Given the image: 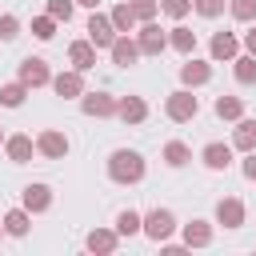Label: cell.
Instances as JSON below:
<instances>
[{
  "mask_svg": "<svg viewBox=\"0 0 256 256\" xmlns=\"http://www.w3.org/2000/svg\"><path fill=\"white\" fill-rule=\"evenodd\" d=\"M108 176L116 184H140L144 180V156L132 152V148H116L108 156Z\"/></svg>",
  "mask_w": 256,
  "mask_h": 256,
  "instance_id": "1",
  "label": "cell"
},
{
  "mask_svg": "<svg viewBox=\"0 0 256 256\" xmlns=\"http://www.w3.org/2000/svg\"><path fill=\"white\" fill-rule=\"evenodd\" d=\"M140 232L148 236V240H156V244H164L172 232H176V216L168 212V208H152L148 216H140Z\"/></svg>",
  "mask_w": 256,
  "mask_h": 256,
  "instance_id": "2",
  "label": "cell"
},
{
  "mask_svg": "<svg viewBox=\"0 0 256 256\" xmlns=\"http://www.w3.org/2000/svg\"><path fill=\"white\" fill-rule=\"evenodd\" d=\"M196 112H200V100L192 96V88H176V92L164 100V116H168V120H176V124L192 120Z\"/></svg>",
  "mask_w": 256,
  "mask_h": 256,
  "instance_id": "3",
  "label": "cell"
},
{
  "mask_svg": "<svg viewBox=\"0 0 256 256\" xmlns=\"http://www.w3.org/2000/svg\"><path fill=\"white\" fill-rule=\"evenodd\" d=\"M20 84H28V88H44V84H52L48 60H40V56H28V60H20Z\"/></svg>",
  "mask_w": 256,
  "mask_h": 256,
  "instance_id": "4",
  "label": "cell"
},
{
  "mask_svg": "<svg viewBox=\"0 0 256 256\" xmlns=\"http://www.w3.org/2000/svg\"><path fill=\"white\" fill-rule=\"evenodd\" d=\"M136 44H140V56H160V52L168 48V36H164V32H160L152 20H144V24H140Z\"/></svg>",
  "mask_w": 256,
  "mask_h": 256,
  "instance_id": "5",
  "label": "cell"
},
{
  "mask_svg": "<svg viewBox=\"0 0 256 256\" xmlns=\"http://www.w3.org/2000/svg\"><path fill=\"white\" fill-rule=\"evenodd\" d=\"M36 152L48 156V160H64V156H68V136L56 132V128H48V132L36 136Z\"/></svg>",
  "mask_w": 256,
  "mask_h": 256,
  "instance_id": "6",
  "label": "cell"
},
{
  "mask_svg": "<svg viewBox=\"0 0 256 256\" xmlns=\"http://www.w3.org/2000/svg\"><path fill=\"white\" fill-rule=\"evenodd\" d=\"M120 32L112 28V20L108 16H100V12H92L88 16V40L96 44V48H112V40H116Z\"/></svg>",
  "mask_w": 256,
  "mask_h": 256,
  "instance_id": "7",
  "label": "cell"
},
{
  "mask_svg": "<svg viewBox=\"0 0 256 256\" xmlns=\"http://www.w3.org/2000/svg\"><path fill=\"white\" fill-rule=\"evenodd\" d=\"M80 108L84 116H116V100L108 92H80Z\"/></svg>",
  "mask_w": 256,
  "mask_h": 256,
  "instance_id": "8",
  "label": "cell"
},
{
  "mask_svg": "<svg viewBox=\"0 0 256 256\" xmlns=\"http://www.w3.org/2000/svg\"><path fill=\"white\" fill-rule=\"evenodd\" d=\"M112 64H120V68H128V64H136L140 60V44L136 40H128V32H120L116 40H112Z\"/></svg>",
  "mask_w": 256,
  "mask_h": 256,
  "instance_id": "9",
  "label": "cell"
},
{
  "mask_svg": "<svg viewBox=\"0 0 256 256\" xmlns=\"http://www.w3.org/2000/svg\"><path fill=\"white\" fill-rule=\"evenodd\" d=\"M68 60H72L76 72L96 68V44H92V40H72V44H68Z\"/></svg>",
  "mask_w": 256,
  "mask_h": 256,
  "instance_id": "10",
  "label": "cell"
},
{
  "mask_svg": "<svg viewBox=\"0 0 256 256\" xmlns=\"http://www.w3.org/2000/svg\"><path fill=\"white\" fill-rule=\"evenodd\" d=\"M208 80H212V64H204V60H184L180 64V84L184 88H200Z\"/></svg>",
  "mask_w": 256,
  "mask_h": 256,
  "instance_id": "11",
  "label": "cell"
},
{
  "mask_svg": "<svg viewBox=\"0 0 256 256\" xmlns=\"http://www.w3.org/2000/svg\"><path fill=\"white\" fill-rule=\"evenodd\" d=\"M116 116H120L124 124H144V120H148V104H144L140 96H120V100H116Z\"/></svg>",
  "mask_w": 256,
  "mask_h": 256,
  "instance_id": "12",
  "label": "cell"
},
{
  "mask_svg": "<svg viewBox=\"0 0 256 256\" xmlns=\"http://www.w3.org/2000/svg\"><path fill=\"white\" fill-rule=\"evenodd\" d=\"M32 136H24V132H16V136H4V152H8V160L12 164H28L32 160Z\"/></svg>",
  "mask_w": 256,
  "mask_h": 256,
  "instance_id": "13",
  "label": "cell"
},
{
  "mask_svg": "<svg viewBox=\"0 0 256 256\" xmlns=\"http://www.w3.org/2000/svg\"><path fill=\"white\" fill-rule=\"evenodd\" d=\"M200 160H204L212 172H224V168L232 164V144H220V140H212V144H204Z\"/></svg>",
  "mask_w": 256,
  "mask_h": 256,
  "instance_id": "14",
  "label": "cell"
},
{
  "mask_svg": "<svg viewBox=\"0 0 256 256\" xmlns=\"http://www.w3.org/2000/svg\"><path fill=\"white\" fill-rule=\"evenodd\" d=\"M216 220H220L224 228H240V224H244V204H240L236 196H224V200L216 204Z\"/></svg>",
  "mask_w": 256,
  "mask_h": 256,
  "instance_id": "15",
  "label": "cell"
},
{
  "mask_svg": "<svg viewBox=\"0 0 256 256\" xmlns=\"http://www.w3.org/2000/svg\"><path fill=\"white\" fill-rule=\"evenodd\" d=\"M208 48H212V60H236L240 56V40L232 32H216Z\"/></svg>",
  "mask_w": 256,
  "mask_h": 256,
  "instance_id": "16",
  "label": "cell"
},
{
  "mask_svg": "<svg viewBox=\"0 0 256 256\" xmlns=\"http://www.w3.org/2000/svg\"><path fill=\"white\" fill-rule=\"evenodd\" d=\"M52 88H56V96H64V100H68V96H80V92H84V72H76V68H72V72H60V76H52Z\"/></svg>",
  "mask_w": 256,
  "mask_h": 256,
  "instance_id": "17",
  "label": "cell"
},
{
  "mask_svg": "<svg viewBox=\"0 0 256 256\" xmlns=\"http://www.w3.org/2000/svg\"><path fill=\"white\" fill-rule=\"evenodd\" d=\"M24 208L28 212H48L52 208V188L48 184H28L24 188Z\"/></svg>",
  "mask_w": 256,
  "mask_h": 256,
  "instance_id": "18",
  "label": "cell"
},
{
  "mask_svg": "<svg viewBox=\"0 0 256 256\" xmlns=\"http://www.w3.org/2000/svg\"><path fill=\"white\" fill-rule=\"evenodd\" d=\"M208 244H212V224L208 220L184 224V248H208Z\"/></svg>",
  "mask_w": 256,
  "mask_h": 256,
  "instance_id": "19",
  "label": "cell"
},
{
  "mask_svg": "<svg viewBox=\"0 0 256 256\" xmlns=\"http://www.w3.org/2000/svg\"><path fill=\"white\" fill-rule=\"evenodd\" d=\"M84 244H88V252H116V244H120V232H112V228H92Z\"/></svg>",
  "mask_w": 256,
  "mask_h": 256,
  "instance_id": "20",
  "label": "cell"
},
{
  "mask_svg": "<svg viewBox=\"0 0 256 256\" xmlns=\"http://www.w3.org/2000/svg\"><path fill=\"white\" fill-rule=\"evenodd\" d=\"M232 148H240V152H252L256 148V120H236V132H232Z\"/></svg>",
  "mask_w": 256,
  "mask_h": 256,
  "instance_id": "21",
  "label": "cell"
},
{
  "mask_svg": "<svg viewBox=\"0 0 256 256\" xmlns=\"http://www.w3.org/2000/svg\"><path fill=\"white\" fill-rule=\"evenodd\" d=\"M0 224H4L8 236H28V224H32V220H28V208H12V212H4Z\"/></svg>",
  "mask_w": 256,
  "mask_h": 256,
  "instance_id": "22",
  "label": "cell"
},
{
  "mask_svg": "<svg viewBox=\"0 0 256 256\" xmlns=\"http://www.w3.org/2000/svg\"><path fill=\"white\" fill-rule=\"evenodd\" d=\"M188 160H192V152H188L184 140H168V144H164V164H168V168H184Z\"/></svg>",
  "mask_w": 256,
  "mask_h": 256,
  "instance_id": "23",
  "label": "cell"
},
{
  "mask_svg": "<svg viewBox=\"0 0 256 256\" xmlns=\"http://www.w3.org/2000/svg\"><path fill=\"white\" fill-rule=\"evenodd\" d=\"M168 44H172L176 52H184V56H188V52L196 48V32H192V28H184V24H176V28L168 32Z\"/></svg>",
  "mask_w": 256,
  "mask_h": 256,
  "instance_id": "24",
  "label": "cell"
},
{
  "mask_svg": "<svg viewBox=\"0 0 256 256\" xmlns=\"http://www.w3.org/2000/svg\"><path fill=\"white\" fill-rule=\"evenodd\" d=\"M216 116H220V120H240V116H244L240 96H216Z\"/></svg>",
  "mask_w": 256,
  "mask_h": 256,
  "instance_id": "25",
  "label": "cell"
},
{
  "mask_svg": "<svg viewBox=\"0 0 256 256\" xmlns=\"http://www.w3.org/2000/svg\"><path fill=\"white\" fill-rule=\"evenodd\" d=\"M24 96H28V84H20V80L0 88V104H4V108H20V104H24Z\"/></svg>",
  "mask_w": 256,
  "mask_h": 256,
  "instance_id": "26",
  "label": "cell"
},
{
  "mask_svg": "<svg viewBox=\"0 0 256 256\" xmlns=\"http://www.w3.org/2000/svg\"><path fill=\"white\" fill-rule=\"evenodd\" d=\"M232 64H236L232 72H236L240 84H256V56H252V52H248V56H236Z\"/></svg>",
  "mask_w": 256,
  "mask_h": 256,
  "instance_id": "27",
  "label": "cell"
},
{
  "mask_svg": "<svg viewBox=\"0 0 256 256\" xmlns=\"http://www.w3.org/2000/svg\"><path fill=\"white\" fill-rule=\"evenodd\" d=\"M108 20H112V28H116V32H132V28H136V16H132V8H128V4H116Z\"/></svg>",
  "mask_w": 256,
  "mask_h": 256,
  "instance_id": "28",
  "label": "cell"
},
{
  "mask_svg": "<svg viewBox=\"0 0 256 256\" xmlns=\"http://www.w3.org/2000/svg\"><path fill=\"white\" fill-rule=\"evenodd\" d=\"M116 232H120V236H136V232H140V212L124 208V212L116 216Z\"/></svg>",
  "mask_w": 256,
  "mask_h": 256,
  "instance_id": "29",
  "label": "cell"
},
{
  "mask_svg": "<svg viewBox=\"0 0 256 256\" xmlns=\"http://www.w3.org/2000/svg\"><path fill=\"white\" fill-rule=\"evenodd\" d=\"M128 8H132V16H136V24H144V20H152L156 16V0H128Z\"/></svg>",
  "mask_w": 256,
  "mask_h": 256,
  "instance_id": "30",
  "label": "cell"
},
{
  "mask_svg": "<svg viewBox=\"0 0 256 256\" xmlns=\"http://www.w3.org/2000/svg\"><path fill=\"white\" fill-rule=\"evenodd\" d=\"M228 8H232V16H236L240 24H252V20H256V0H232Z\"/></svg>",
  "mask_w": 256,
  "mask_h": 256,
  "instance_id": "31",
  "label": "cell"
},
{
  "mask_svg": "<svg viewBox=\"0 0 256 256\" xmlns=\"http://www.w3.org/2000/svg\"><path fill=\"white\" fill-rule=\"evenodd\" d=\"M32 36H36V40H52V36H56V20H52V16H36V20H32Z\"/></svg>",
  "mask_w": 256,
  "mask_h": 256,
  "instance_id": "32",
  "label": "cell"
},
{
  "mask_svg": "<svg viewBox=\"0 0 256 256\" xmlns=\"http://www.w3.org/2000/svg\"><path fill=\"white\" fill-rule=\"evenodd\" d=\"M48 16H52L56 24H60V20L68 24V20H72V0H48Z\"/></svg>",
  "mask_w": 256,
  "mask_h": 256,
  "instance_id": "33",
  "label": "cell"
},
{
  "mask_svg": "<svg viewBox=\"0 0 256 256\" xmlns=\"http://www.w3.org/2000/svg\"><path fill=\"white\" fill-rule=\"evenodd\" d=\"M160 8H164L172 20H184V16L192 12V0H160Z\"/></svg>",
  "mask_w": 256,
  "mask_h": 256,
  "instance_id": "34",
  "label": "cell"
},
{
  "mask_svg": "<svg viewBox=\"0 0 256 256\" xmlns=\"http://www.w3.org/2000/svg\"><path fill=\"white\" fill-rule=\"evenodd\" d=\"M16 36H20V20L12 12H4L0 16V40H16Z\"/></svg>",
  "mask_w": 256,
  "mask_h": 256,
  "instance_id": "35",
  "label": "cell"
},
{
  "mask_svg": "<svg viewBox=\"0 0 256 256\" xmlns=\"http://www.w3.org/2000/svg\"><path fill=\"white\" fill-rule=\"evenodd\" d=\"M192 8H196L200 16H208V20H216V16L224 12V0H192Z\"/></svg>",
  "mask_w": 256,
  "mask_h": 256,
  "instance_id": "36",
  "label": "cell"
},
{
  "mask_svg": "<svg viewBox=\"0 0 256 256\" xmlns=\"http://www.w3.org/2000/svg\"><path fill=\"white\" fill-rule=\"evenodd\" d=\"M240 172H244L248 180H256V148H252V152L244 156V164H240Z\"/></svg>",
  "mask_w": 256,
  "mask_h": 256,
  "instance_id": "37",
  "label": "cell"
},
{
  "mask_svg": "<svg viewBox=\"0 0 256 256\" xmlns=\"http://www.w3.org/2000/svg\"><path fill=\"white\" fill-rule=\"evenodd\" d=\"M244 48H248V52H252V56H256V24H252V28H248V32H244Z\"/></svg>",
  "mask_w": 256,
  "mask_h": 256,
  "instance_id": "38",
  "label": "cell"
},
{
  "mask_svg": "<svg viewBox=\"0 0 256 256\" xmlns=\"http://www.w3.org/2000/svg\"><path fill=\"white\" fill-rule=\"evenodd\" d=\"M72 4H84V8H96L100 0H72Z\"/></svg>",
  "mask_w": 256,
  "mask_h": 256,
  "instance_id": "39",
  "label": "cell"
},
{
  "mask_svg": "<svg viewBox=\"0 0 256 256\" xmlns=\"http://www.w3.org/2000/svg\"><path fill=\"white\" fill-rule=\"evenodd\" d=\"M0 144H4V128H0Z\"/></svg>",
  "mask_w": 256,
  "mask_h": 256,
  "instance_id": "40",
  "label": "cell"
},
{
  "mask_svg": "<svg viewBox=\"0 0 256 256\" xmlns=\"http://www.w3.org/2000/svg\"><path fill=\"white\" fill-rule=\"evenodd\" d=\"M0 236H4V224H0Z\"/></svg>",
  "mask_w": 256,
  "mask_h": 256,
  "instance_id": "41",
  "label": "cell"
}]
</instances>
